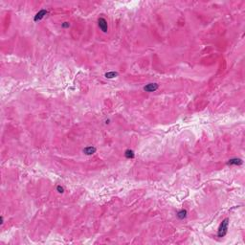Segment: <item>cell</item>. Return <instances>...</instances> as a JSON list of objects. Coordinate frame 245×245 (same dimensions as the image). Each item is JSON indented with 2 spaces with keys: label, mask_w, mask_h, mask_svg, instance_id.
I'll return each mask as SVG.
<instances>
[{
  "label": "cell",
  "mask_w": 245,
  "mask_h": 245,
  "mask_svg": "<svg viewBox=\"0 0 245 245\" xmlns=\"http://www.w3.org/2000/svg\"><path fill=\"white\" fill-rule=\"evenodd\" d=\"M228 226H229V219L226 218L220 223L219 228H218V232H217V236L219 237H223L227 234V231H228Z\"/></svg>",
  "instance_id": "cell-1"
},
{
  "label": "cell",
  "mask_w": 245,
  "mask_h": 245,
  "mask_svg": "<svg viewBox=\"0 0 245 245\" xmlns=\"http://www.w3.org/2000/svg\"><path fill=\"white\" fill-rule=\"evenodd\" d=\"M98 25H99V28L103 31V33H106V32L108 31L107 22H106V20L104 19V18H103V17L99 18V20H98Z\"/></svg>",
  "instance_id": "cell-2"
},
{
  "label": "cell",
  "mask_w": 245,
  "mask_h": 245,
  "mask_svg": "<svg viewBox=\"0 0 245 245\" xmlns=\"http://www.w3.org/2000/svg\"><path fill=\"white\" fill-rule=\"evenodd\" d=\"M159 85L157 83H148L144 87V90L146 92H154L158 89Z\"/></svg>",
  "instance_id": "cell-3"
},
{
  "label": "cell",
  "mask_w": 245,
  "mask_h": 245,
  "mask_svg": "<svg viewBox=\"0 0 245 245\" xmlns=\"http://www.w3.org/2000/svg\"><path fill=\"white\" fill-rule=\"evenodd\" d=\"M47 14H48V12L46 11V10H41V11H39L38 13L36 14V16H35V21H37V20L42 19V18H43V17H44Z\"/></svg>",
  "instance_id": "cell-4"
},
{
  "label": "cell",
  "mask_w": 245,
  "mask_h": 245,
  "mask_svg": "<svg viewBox=\"0 0 245 245\" xmlns=\"http://www.w3.org/2000/svg\"><path fill=\"white\" fill-rule=\"evenodd\" d=\"M242 164V160L240 158H233L230 159L228 162V165H235V166H237V165H241Z\"/></svg>",
  "instance_id": "cell-5"
},
{
  "label": "cell",
  "mask_w": 245,
  "mask_h": 245,
  "mask_svg": "<svg viewBox=\"0 0 245 245\" xmlns=\"http://www.w3.org/2000/svg\"><path fill=\"white\" fill-rule=\"evenodd\" d=\"M95 151H96V148H94V147H86L83 149L84 154H86V155H92L93 153H95Z\"/></svg>",
  "instance_id": "cell-6"
},
{
  "label": "cell",
  "mask_w": 245,
  "mask_h": 245,
  "mask_svg": "<svg viewBox=\"0 0 245 245\" xmlns=\"http://www.w3.org/2000/svg\"><path fill=\"white\" fill-rule=\"evenodd\" d=\"M105 78L106 79H114L116 78L118 76V73L117 72H114V71H110V72H107L105 73Z\"/></svg>",
  "instance_id": "cell-7"
},
{
  "label": "cell",
  "mask_w": 245,
  "mask_h": 245,
  "mask_svg": "<svg viewBox=\"0 0 245 245\" xmlns=\"http://www.w3.org/2000/svg\"><path fill=\"white\" fill-rule=\"evenodd\" d=\"M125 157L127 159H132V158H134V152L131 149H127V151H125Z\"/></svg>",
  "instance_id": "cell-8"
},
{
  "label": "cell",
  "mask_w": 245,
  "mask_h": 245,
  "mask_svg": "<svg viewBox=\"0 0 245 245\" xmlns=\"http://www.w3.org/2000/svg\"><path fill=\"white\" fill-rule=\"evenodd\" d=\"M187 215V211L186 210H181L180 212L177 213V216L180 218V219H183V218H185Z\"/></svg>",
  "instance_id": "cell-9"
},
{
  "label": "cell",
  "mask_w": 245,
  "mask_h": 245,
  "mask_svg": "<svg viewBox=\"0 0 245 245\" xmlns=\"http://www.w3.org/2000/svg\"><path fill=\"white\" fill-rule=\"evenodd\" d=\"M57 191L59 192V193H62V192H64V189H63V187H61V186H58L57 187Z\"/></svg>",
  "instance_id": "cell-10"
},
{
  "label": "cell",
  "mask_w": 245,
  "mask_h": 245,
  "mask_svg": "<svg viewBox=\"0 0 245 245\" xmlns=\"http://www.w3.org/2000/svg\"><path fill=\"white\" fill-rule=\"evenodd\" d=\"M62 27H69V23L68 22H64L62 24Z\"/></svg>",
  "instance_id": "cell-11"
}]
</instances>
